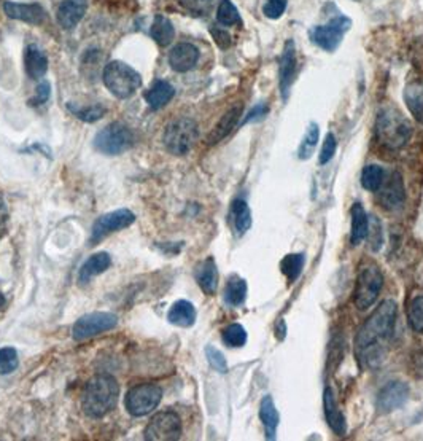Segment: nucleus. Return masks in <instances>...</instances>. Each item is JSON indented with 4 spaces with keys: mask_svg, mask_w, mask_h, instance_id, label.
<instances>
[{
    "mask_svg": "<svg viewBox=\"0 0 423 441\" xmlns=\"http://www.w3.org/2000/svg\"><path fill=\"white\" fill-rule=\"evenodd\" d=\"M296 47L293 40H288L283 47L280 56V67H278V88H280V96L283 100L289 98V91L296 77Z\"/></svg>",
    "mask_w": 423,
    "mask_h": 441,
    "instance_id": "obj_14",
    "label": "nucleus"
},
{
    "mask_svg": "<svg viewBox=\"0 0 423 441\" xmlns=\"http://www.w3.org/2000/svg\"><path fill=\"white\" fill-rule=\"evenodd\" d=\"M323 411H325V417L328 426L331 431L337 435V437H344L347 433V422H345L344 412L339 410L336 395L331 387H326L323 392Z\"/></svg>",
    "mask_w": 423,
    "mask_h": 441,
    "instance_id": "obj_18",
    "label": "nucleus"
},
{
    "mask_svg": "<svg viewBox=\"0 0 423 441\" xmlns=\"http://www.w3.org/2000/svg\"><path fill=\"white\" fill-rule=\"evenodd\" d=\"M230 217L234 231H236L239 236L247 233L252 226V212L247 204V201L244 199H234L230 209Z\"/></svg>",
    "mask_w": 423,
    "mask_h": 441,
    "instance_id": "obj_28",
    "label": "nucleus"
},
{
    "mask_svg": "<svg viewBox=\"0 0 423 441\" xmlns=\"http://www.w3.org/2000/svg\"><path fill=\"white\" fill-rule=\"evenodd\" d=\"M349 18L345 16H337V18L331 20L330 22L323 26H317L310 31V38L317 47H320L325 52H334L342 42L344 33L350 29Z\"/></svg>",
    "mask_w": 423,
    "mask_h": 441,
    "instance_id": "obj_11",
    "label": "nucleus"
},
{
    "mask_svg": "<svg viewBox=\"0 0 423 441\" xmlns=\"http://www.w3.org/2000/svg\"><path fill=\"white\" fill-rule=\"evenodd\" d=\"M35 91H37L35 98L31 99L29 104L31 105H42L49 99V94H51V86H49L48 82H42L40 85L37 86Z\"/></svg>",
    "mask_w": 423,
    "mask_h": 441,
    "instance_id": "obj_44",
    "label": "nucleus"
},
{
    "mask_svg": "<svg viewBox=\"0 0 423 441\" xmlns=\"http://www.w3.org/2000/svg\"><path fill=\"white\" fill-rule=\"evenodd\" d=\"M69 110L74 114L77 118H80L81 121L86 123H94L102 118V116L107 114V109L102 107V105H89V107H78V105L69 104L67 105Z\"/></svg>",
    "mask_w": 423,
    "mask_h": 441,
    "instance_id": "obj_37",
    "label": "nucleus"
},
{
    "mask_svg": "<svg viewBox=\"0 0 423 441\" xmlns=\"http://www.w3.org/2000/svg\"><path fill=\"white\" fill-rule=\"evenodd\" d=\"M205 357H207L210 366L214 368L215 371L221 373V375L228 373V362L221 350L214 348V346H207V348H205Z\"/></svg>",
    "mask_w": 423,
    "mask_h": 441,
    "instance_id": "obj_41",
    "label": "nucleus"
},
{
    "mask_svg": "<svg viewBox=\"0 0 423 441\" xmlns=\"http://www.w3.org/2000/svg\"><path fill=\"white\" fill-rule=\"evenodd\" d=\"M412 125L393 105H385L378 110L374 134L376 141L387 150H399L410 141Z\"/></svg>",
    "mask_w": 423,
    "mask_h": 441,
    "instance_id": "obj_3",
    "label": "nucleus"
},
{
    "mask_svg": "<svg viewBox=\"0 0 423 441\" xmlns=\"http://www.w3.org/2000/svg\"><path fill=\"white\" fill-rule=\"evenodd\" d=\"M199 137L198 123L191 118H178L169 123L164 131V145L167 152L183 156L194 147Z\"/></svg>",
    "mask_w": 423,
    "mask_h": 441,
    "instance_id": "obj_5",
    "label": "nucleus"
},
{
    "mask_svg": "<svg viewBox=\"0 0 423 441\" xmlns=\"http://www.w3.org/2000/svg\"><path fill=\"white\" fill-rule=\"evenodd\" d=\"M134 142H136L134 132L118 121L110 123L94 137V147L104 155H120L129 150Z\"/></svg>",
    "mask_w": 423,
    "mask_h": 441,
    "instance_id": "obj_7",
    "label": "nucleus"
},
{
    "mask_svg": "<svg viewBox=\"0 0 423 441\" xmlns=\"http://www.w3.org/2000/svg\"><path fill=\"white\" fill-rule=\"evenodd\" d=\"M196 316H198L196 309H194V306L189 303V301L178 300L177 303H174V306L170 308L169 314H167V320H169L172 325L188 328L194 325V322H196Z\"/></svg>",
    "mask_w": 423,
    "mask_h": 441,
    "instance_id": "obj_27",
    "label": "nucleus"
},
{
    "mask_svg": "<svg viewBox=\"0 0 423 441\" xmlns=\"http://www.w3.org/2000/svg\"><path fill=\"white\" fill-rule=\"evenodd\" d=\"M102 80L109 91L118 99H127L142 86V77L136 69L121 61H111L104 67Z\"/></svg>",
    "mask_w": 423,
    "mask_h": 441,
    "instance_id": "obj_4",
    "label": "nucleus"
},
{
    "mask_svg": "<svg viewBox=\"0 0 423 441\" xmlns=\"http://www.w3.org/2000/svg\"><path fill=\"white\" fill-rule=\"evenodd\" d=\"M88 10V0H63L56 10V21L65 31L78 26Z\"/></svg>",
    "mask_w": 423,
    "mask_h": 441,
    "instance_id": "obj_17",
    "label": "nucleus"
},
{
    "mask_svg": "<svg viewBox=\"0 0 423 441\" xmlns=\"http://www.w3.org/2000/svg\"><path fill=\"white\" fill-rule=\"evenodd\" d=\"M116 323H118V317L111 312H91L75 322L72 333H74L75 341H86L89 338L115 328Z\"/></svg>",
    "mask_w": 423,
    "mask_h": 441,
    "instance_id": "obj_10",
    "label": "nucleus"
},
{
    "mask_svg": "<svg viewBox=\"0 0 423 441\" xmlns=\"http://www.w3.org/2000/svg\"><path fill=\"white\" fill-rule=\"evenodd\" d=\"M287 10V0H267L263 7V13L266 18L277 20L283 15V11Z\"/></svg>",
    "mask_w": 423,
    "mask_h": 441,
    "instance_id": "obj_43",
    "label": "nucleus"
},
{
    "mask_svg": "<svg viewBox=\"0 0 423 441\" xmlns=\"http://www.w3.org/2000/svg\"><path fill=\"white\" fill-rule=\"evenodd\" d=\"M383 180H385V171L377 164L366 166L363 169V174H361V185L367 192H378Z\"/></svg>",
    "mask_w": 423,
    "mask_h": 441,
    "instance_id": "obj_33",
    "label": "nucleus"
},
{
    "mask_svg": "<svg viewBox=\"0 0 423 441\" xmlns=\"http://www.w3.org/2000/svg\"><path fill=\"white\" fill-rule=\"evenodd\" d=\"M336 150H337L336 136H334L333 132H328L326 137H325V141H323V145H321L319 163L321 166H325V164L330 163V161L334 158V155H336Z\"/></svg>",
    "mask_w": 423,
    "mask_h": 441,
    "instance_id": "obj_42",
    "label": "nucleus"
},
{
    "mask_svg": "<svg viewBox=\"0 0 423 441\" xmlns=\"http://www.w3.org/2000/svg\"><path fill=\"white\" fill-rule=\"evenodd\" d=\"M199 61V49L193 43H178L169 53V64L175 72L194 69Z\"/></svg>",
    "mask_w": 423,
    "mask_h": 441,
    "instance_id": "obj_19",
    "label": "nucleus"
},
{
    "mask_svg": "<svg viewBox=\"0 0 423 441\" xmlns=\"http://www.w3.org/2000/svg\"><path fill=\"white\" fill-rule=\"evenodd\" d=\"M260 419L263 422L266 440H276L277 427L280 424V415L276 408L274 399L271 395H266L260 403Z\"/></svg>",
    "mask_w": 423,
    "mask_h": 441,
    "instance_id": "obj_23",
    "label": "nucleus"
},
{
    "mask_svg": "<svg viewBox=\"0 0 423 441\" xmlns=\"http://www.w3.org/2000/svg\"><path fill=\"white\" fill-rule=\"evenodd\" d=\"M216 20H218V22L223 26L242 24L241 15H239L237 8L234 7V3L230 2V0H223V2L218 5V10H216Z\"/></svg>",
    "mask_w": 423,
    "mask_h": 441,
    "instance_id": "obj_36",
    "label": "nucleus"
},
{
    "mask_svg": "<svg viewBox=\"0 0 423 441\" xmlns=\"http://www.w3.org/2000/svg\"><path fill=\"white\" fill-rule=\"evenodd\" d=\"M304 265V254H289L287 256H283V260L280 261V270L289 282H294L301 276V272H303Z\"/></svg>",
    "mask_w": 423,
    "mask_h": 441,
    "instance_id": "obj_32",
    "label": "nucleus"
},
{
    "mask_svg": "<svg viewBox=\"0 0 423 441\" xmlns=\"http://www.w3.org/2000/svg\"><path fill=\"white\" fill-rule=\"evenodd\" d=\"M163 399V390L156 384H141L132 387L126 395L125 406L131 416L142 417L158 408Z\"/></svg>",
    "mask_w": 423,
    "mask_h": 441,
    "instance_id": "obj_8",
    "label": "nucleus"
},
{
    "mask_svg": "<svg viewBox=\"0 0 423 441\" xmlns=\"http://www.w3.org/2000/svg\"><path fill=\"white\" fill-rule=\"evenodd\" d=\"M267 111H269V107H267L266 104H258L255 105V107L248 111L247 116H245L242 125H247V123H252V121H258V120H263L264 116L267 115Z\"/></svg>",
    "mask_w": 423,
    "mask_h": 441,
    "instance_id": "obj_45",
    "label": "nucleus"
},
{
    "mask_svg": "<svg viewBox=\"0 0 423 441\" xmlns=\"http://www.w3.org/2000/svg\"><path fill=\"white\" fill-rule=\"evenodd\" d=\"M145 440L175 441L182 437V421L174 411H163L152 417L143 432Z\"/></svg>",
    "mask_w": 423,
    "mask_h": 441,
    "instance_id": "obj_9",
    "label": "nucleus"
},
{
    "mask_svg": "<svg viewBox=\"0 0 423 441\" xmlns=\"http://www.w3.org/2000/svg\"><path fill=\"white\" fill-rule=\"evenodd\" d=\"M398 317V304L393 300H385L378 304L355 338V349L358 360L365 366H377L385 359L382 343L392 336Z\"/></svg>",
    "mask_w": 423,
    "mask_h": 441,
    "instance_id": "obj_1",
    "label": "nucleus"
},
{
    "mask_svg": "<svg viewBox=\"0 0 423 441\" xmlns=\"http://www.w3.org/2000/svg\"><path fill=\"white\" fill-rule=\"evenodd\" d=\"M404 102L408 105L410 115L423 125V80H414L408 83L404 89Z\"/></svg>",
    "mask_w": 423,
    "mask_h": 441,
    "instance_id": "obj_25",
    "label": "nucleus"
},
{
    "mask_svg": "<svg viewBox=\"0 0 423 441\" xmlns=\"http://www.w3.org/2000/svg\"><path fill=\"white\" fill-rule=\"evenodd\" d=\"M19 365L18 353L13 348L0 349V375H10Z\"/></svg>",
    "mask_w": 423,
    "mask_h": 441,
    "instance_id": "obj_40",
    "label": "nucleus"
},
{
    "mask_svg": "<svg viewBox=\"0 0 423 441\" xmlns=\"http://www.w3.org/2000/svg\"><path fill=\"white\" fill-rule=\"evenodd\" d=\"M110 265H111V258H110L109 254L100 252V254L89 256V258L80 268V274H78V282L85 286V284H88L89 281H91L93 277H96V276L102 274V272L107 271L109 268H110Z\"/></svg>",
    "mask_w": 423,
    "mask_h": 441,
    "instance_id": "obj_24",
    "label": "nucleus"
},
{
    "mask_svg": "<svg viewBox=\"0 0 423 441\" xmlns=\"http://www.w3.org/2000/svg\"><path fill=\"white\" fill-rule=\"evenodd\" d=\"M150 36H152L153 40L161 45V47H166V45H169L175 37L174 24H172L170 20L166 18V16L156 15L152 29H150Z\"/></svg>",
    "mask_w": 423,
    "mask_h": 441,
    "instance_id": "obj_31",
    "label": "nucleus"
},
{
    "mask_svg": "<svg viewBox=\"0 0 423 441\" xmlns=\"http://www.w3.org/2000/svg\"><path fill=\"white\" fill-rule=\"evenodd\" d=\"M221 338L228 348H242L247 343V332L239 323H231L223 330Z\"/></svg>",
    "mask_w": 423,
    "mask_h": 441,
    "instance_id": "obj_35",
    "label": "nucleus"
},
{
    "mask_svg": "<svg viewBox=\"0 0 423 441\" xmlns=\"http://www.w3.org/2000/svg\"><path fill=\"white\" fill-rule=\"evenodd\" d=\"M352 215V231H350V242L353 247L360 245L367 236V228H369V217L360 203H355L350 210Z\"/></svg>",
    "mask_w": 423,
    "mask_h": 441,
    "instance_id": "obj_26",
    "label": "nucleus"
},
{
    "mask_svg": "<svg viewBox=\"0 0 423 441\" xmlns=\"http://www.w3.org/2000/svg\"><path fill=\"white\" fill-rule=\"evenodd\" d=\"M210 32H212V37H214L215 43L218 45L220 48L226 49V48L231 47V36H230V33H228L226 31H223V29H212Z\"/></svg>",
    "mask_w": 423,
    "mask_h": 441,
    "instance_id": "obj_46",
    "label": "nucleus"
},
{
    "mask_svg": "<svg viewBox=\"0 0 423 441\" xmlns=\"http://www.w3.org/2000/svg\"><path fill=\"white\" fill-rule=\"evenodd\" d=\"M24 69L32 80L43 78L48 72V58L35 45H29L24 52Z\"/></svg>",
    "mask_w": 423,
    "mask_h": 441,
    "instance_id": "obj_22",
    "label": "nucleus"
},
{
    "mask_svg": "<svg viewBox=\"0 0 423 441\" xmlns=\"http://www.w3.org/2000/svg\"><path fill=\"white\" fill-rule=\"evenodd\" d=\"M3 304H5V298L2 297V295H0V308H2Z\"/></svg>",
    "mask_w": 423,
    "mask_h": 441,
    "instance_id": "obj_47",
    "label": "nucleus"
},
{
    "mask_svg": "<svg viewBox=\"0 0 423 441\" xmlns=\"http://www.w3.org/2000/svg\"><path fill=\"white\" fill-rule=\"evenodd\" d=\"M319 137H320L319 125H317V123H310L308 131H305L304 137H303V142H301V145H299V150H298L299 160H309L310 158L312 153H314L315 147H317V142H319Z\"/></svg>",
    "mask_w": 423,
    "mask_h": 441,
    "instance_id": "obj_34",
    "label": "nucleus"
},
{
    "mask_svg": "<svg viewBox=\"0 0 423 441\" xmlns=\"http://www.w3.org/2000/svg\"><path fill=\"white\" fill-rule=\"evenodd\" d=\"M134 220H136V215H134L129 209H118L115 212H110V214L99 217L93 225L89 242H91V245H96L97 242L102 241V239L107 238L109 234L131 226Z\"/></svg>",
    "mask_w": 423,
    "mask_h": 441,
    "instance_id": "obj_12",
    "label": "nucleus"
},
{
    "mask_svg": "<svg viewBox=\"0 0 423 441\" xmlns=\"http://www.w3.org/2000/svg\"><path fill=\"white\" fill-rule=\"evenodd\" d=\"M383 287V274L381 268L367 265L360 271L353 293L355 306L360 311L369 309L376 303Z\"/></svg>",
    "mask_w": 423,
    "mask_h": 441,
    "instance_id": "obj_6",
    "label": "nucleus"
},
{
    "mask_svg": "<svg viewBox=\"0 0 423 441\" xmlns=\"http://www.w3.org/2000/svg\"><path fill=\"white\" fill-rule=\"evenodd\" d=\"M408 322L415 333H423V295L415 297L409 303Z\"/></svg>",
    "mask_w": 423,
    "mask_h": 441,
    "instance_id": "obj_38",
    "label": "nucleus"
},
{
    "mask_svg": "<svg viewBox=\"0 0 423 441\" xmlns=\"http://www.w3.org/2000/svg\"><path fill=\"white\" fill-rule=\"evenodd\" d=\"M241 116H242V107L241 105H234V107L228 110L226 114L221 116V120L216 123L214 130H212V132L209 134L207 142L210 145H215V144L221 142L223 139H226L232 132L234 127L237 126Z\"/></svg>",
    "mask_w": 423,
    "mask_h": 441,
    "instance_id": "obj_21",
    "label": "nucleus"
},
{
    "mask_svg": "<svg viewBox=\"0 0 423 441\" xmlns=\"http://www.w3.org/2000/svg\"><path fill=\"white\" fill-rule=\"evenodd\" d=\"M367 242L372 252H378L383 245V228L381 220L376 215L369 217V228H367Z\"/></svg>",
    "mask_w": 423,
    "mask_h": 441,
    "instance_id": "obj_39",
    "label": "nucleus"
},
{
    "mask_svg": "<svg viewBox=\"0 0 423 441\" xmlns=\"http://www.w3.org/2000/svg\"><path fill=\"white\" fill-rule=\"evenodd\" d=\"M194 277H196L198 286L205 295H215L216 287H218V270L214 258H205L196 266L194 270Z\"/></svg>",
    "mask_w": 423,
    "mask_h": 441,
    "instance_id": "obj_20",
    "label": "nucleus"
},
{
    "mask_svg": "<svg viewBox=\"0 0 423 441\" xmlns=\"http://www.w3.org/2000/svg\"><path fill=\"white\" fill-rule=\"evenodd\" d=\"M174 94H175V89L170 83H167L164 80H158V82H154V85L148 89L147 94H145V99H147L148 105L153 110H159L170 102L172 98H174Z\"/></svg>",
    "mask_w": 423,
    "mask_h": 441,
    "instance_id": "obj_29",
    "label": "nucleus"
},
{
    "mask_svg": "<svg viewBox=\"0 0 423 441\" xmlns=\"http://www.w3.org/2000/svg\"><path fill=\"white\" fill-rule=\"evenodd\" d=\"M120 395V386L110 375H97L86 384L81 406L85 415L93 419L107 416L115 408Z\"/></svg>",
    "mask_w": 423,
    "mask_h": 441,
    "instance_id": "obj_2",
    "label": "nucleus"
},
{
    "mask_svg": "<svg viewBox=\"0 0 423 441\" xmlns=\"http://www.w3.org/2000/svg\"><path fill=\"white\" fill-rule=\"evenodd\" d=\"M409 399V386L401 381H392L381 389L376 399V408L382 415L403 408Z\"/></svg>",
    "mask_w": 423,
    "mask_h": 441,
    "instance_id": "obj_13",
    "label": "nucleus"
},
{
    "mask_svg": "<svg viewBox=\"0 0 423 441\" xmlns=\"http://www.w3.org/2000/svg\"><path fill=\"white\" fill-rule=\"evenodd\" d=\"M3 11L10 20L22 21L27 24H42L47 18V11L38 3H18L3 2Z\"/></svg>",
    "mask_w": 423,
    "mask_h": 441,
    "instance_id": "obj_16",
    "label": "nucleus"
},
{
    "mask_svg": "<svg viewBox=\"0 0 423 441\" xmlns=\"http://www.w3.org/2000/svg\"><path fill=\"white\" fill-rule=\"evenodd\" d=\"M378 189H381L378 201H381L383 208L388 210H397L403 208L406 201V188L403 176L399 172H392L387 180H383L382 187Z\"/></svg>",
    "mask_w": 423,
    "mask_h": 441,
    "instance_id": "obj_15",
    "label": "nucleus"
},
{
    "mask_svg": "<svg viewBox=\"0 0 423 441\" xmlns=\"http://www.w3.org/2000/svg\"><path fill=\"white\" fill-rule=\"evenodd\" d=\"M247 281L237 274H232L228 279L226 287H225V301L226 304H230L231 308H239L245 303L247 300Z\"/></svg>",
    "mask_w": 423,
    "mask_h": 441,
    "instance_id": "obj_30",
    "label": "nucleus"
}]
</instances>
